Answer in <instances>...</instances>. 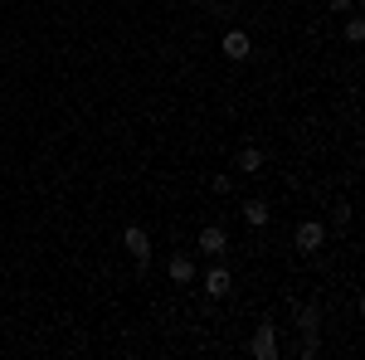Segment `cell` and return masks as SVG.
<instances>
[{
	"label": "cell",
	"instance_id": "cell-1",
	"mask_svg": "<svg viewBox=\"0 0 365 360\" xmlns=\"http://www.w3.org/2000/svg\"><path fill=\"white\" fill-rule=\"evenodd\" d=\"M292 244L302 253H317L322 244H327V224H317V220H302L297 229H292Z\"/></svg>",
	"mask_w": 365,
	"mask_h": 360
},
{
	"label": "cell",
	"instance_id": "cell-2",
	"mask_svg": "<svg viewBox=\"0 0 365 360\" xmlns=\"http://www.w3.org/2000/svg\"><path fill=\"white\" fill-rule=\"evenodd\" d=\"M249 351H253L258 360H273V356H278V326H273V322H258V331H253Z\"/></svg>",
	"mask_w": 365,
	"mask_h": 360
},
{
	"label": "cell",
	"instance_id": "cell-3",
	"mask_svg": "<svg viewBox=\"0 0 365 360\" xmlns=\"http://www.w3.org/2000/svg\"><path fill=\"white\" fill-rule=\"evenodd\" d=\"M122 244H127V253L137 258V268L146 273V263H151V239H146V229H141V224H132V229L122 234Z\"/></svg>",
	"mask_w": 365,
	"mask_h": 360
},
{
	"label": "cell",
	"instance_id": "cell-4",
	"mask_svg": "<svg viewBox=\"0 0 365 360\" xmlns=\"http://www.w3.org/2000/svg\"><path fill=\"white\" fill-rule=\"evenodd\" d=\"M195 244H200V253H210V258H225V253H229V234L220 229V224H205Z\"/></svg>",
	"mask_w": 365,
	"mask_h": 360
},
{
	"label": "cell",
	"instance_id": "cell-5",
	"mask_svg": "<svg viewBox=\"0 0 365 360\" xmlns=\"http://www.w3.org/2000/svg\"><path fill=\"white\" fill-rule=\"evenodd\" d=\"M229 287H234V277H229L225 258H220V263H215V268L205 273V292H210V297H229Z\"/></svg>",
	"mask_w": 365,
	"mask_h": 360
},
{
	"label": "cell",
	"instance_id": "cell-6",
	"mask_svg": "<svg viewBox=\"0 0 365 360\" xmlns=\"http://www.w3.org/2000/svg\"><path fill=\"white\" fill-rule=\"evenodd\" d=\"M249 49H253V39L244 34V29H229V34H225V58L239 63V58H249Z\"/></svg>",
	"mask_w": 365,
	"mask_h": 360
},
{
	"label": "cell",
	"instance_id": "cell-7",
	"mask_svg": "<svg viewBox=\"0 0 365 360\" xmlns=\"http://www.w3.org/2000/svg\"><path fill=\"white\" fill-rule=\"evenodd\" d=\"M166 273H170V282H180V287H185V282H195V263H190L185 253H170Z\"/></svg>",
	"mask_w": 365,
	"mask_h": 360
},
{
	"label": "cell",
	"instance_id": "cell-8",
	"mask_svg": "<svg viewBox=\"0 0 365 360\" xmlns=\"http://www.w3.org/2000/svg\"><path fill=\"white\" fill-rule=\"evenodd\" d=\"M297 331H302V336H317V331H322V307H317V302L297 307Z\"/></svg>",
	"mask_w": 365,
	"mask_h": 360
},
{
	"label": "cell",
	"instance_id": "cell-9",
	"mask_svg": "<svg viewBox=\"0 0 365 360\" xmlns=\"http://www.w3.org/2000/svg\"><path fill=\"white\" fill-rule=\"evenodd\" d=\"M268 215H273V210H268V200H244V220H249L253 229H263Z\"/></svg>",
	"mask_w": 365,
	"mask_h": 360
},
{
	"label": "cell",
	"instance_id": "cell-10",
	"mask_svg": "<svg viewBox=\"0 0 365 360\" xmlns=\"http://www.w3.org/2000/svg\"><path fill=\"white\" fill-rule=\"evenodd\" d=\"M234 166L244 170V175H258V170H263V151H258V146H244V151H239V161H234Z\"/></svg>",
	"mask_w": 365,
	"mask_h": 360
},
{
	"label": "cell",
	"instance_id": "cell-11",
	"mask_svg": "<svg viewBox=\"0 0 365 360\" xmlns=\"http://www.w3.org/2000/svg\"><path fill=\"white\" fill-rule=\"evenodd\" d=\"M346 39H351V44H361V39H365V20H361V15L346 20Z\"/></svg>",
	"mask_w": 365,
	"mask_h": 360
},
{
	"label": "cell",
	"instance_id": "cell-12",
	"mask_svg": "<svg viewBox=\"0 0 365 360\" xmlns=\"http://www.w3.org/2000/svg\"><path fill=\"white\" fill-rule=\"evenodd\" d=\"M322 356V336H302V360Z\"/></svg>",
	"mask_w": 365,
	"mask_h": 360
},
{
	"label": "cell",
	"instance_id": "cell-13",
	"mask_svg": "<svg viewBox=\"0 0 365 360\" xmlns=\"http://www.w3.org/2000/svg\"><path fill=\"white\" fill-rule=\"evenodd\" d=\"M210 190H215V195H229V190H234V180H229V175H215V180H210Z\"/></svg>",
	"mask_w": 365,
	"mask_h": 360
},
{
	"label": "cell",
	"instance_id": "cell-14",
	"mask_svg": "<svg viewBox=\"0 0 365 360\" xmlns=\"http://www.w3.org/2000/svg\"><path fill=\"white\" fill-rule=\"evenodd\" d=\"M356 10V0H331V15H351Z\"/></svg>",
	"mask_w": 365,
	"mask_h": 360
},
{
	"label": "cell",
	"instance_id": "cell-15",
	"mask_svg": "<svg viewBox=\"0 0 365 360\" xmlns=\"http://www.w3.org/2000/svg\"><path fill=\"white\" fill-rule=\"evenodd\" d=\"M229 5H249V0H229Z\"/></svg>",
	"mask_w": 365,
	"mask_h": 360
}]
</instances>
